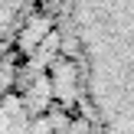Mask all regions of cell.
I'll use <instances>...</instances> for the list:
<instances>
[{"label":"cell","mask_w":134,"mask_h":134,"mask_svg":"<svg viewBox=\"0 0 134 134\" xmlns=\"http://www.w3.org/2000/svg\"><path fill=\"white\" fill-rule=\"evenodd\" d=\"M95 134H134V0H65Z\"/></svg>","instance_id":"obj_1"},{"label":"cell","mask_w":134,"mask_h":134,"mask_svg":"<svg viewBox=\"0 0 134 134\" xmlns=\"http://www.w3.org/2000/svg\"><path fill=\"white\" fill-rule=\"evenodd\" d=\"M33 0H0V65H3L10 46L16 43V33L23 26V16Z\"/></svg>","instance_id":"obj_2"}]
</instances>
